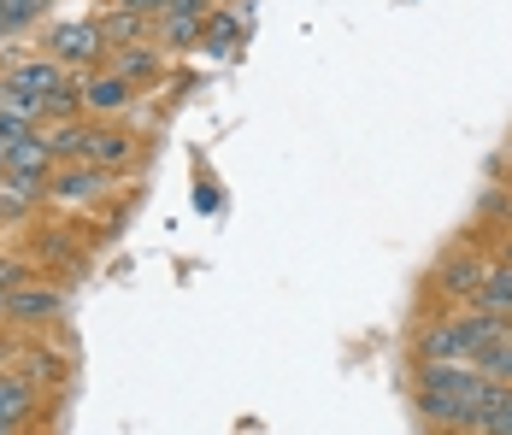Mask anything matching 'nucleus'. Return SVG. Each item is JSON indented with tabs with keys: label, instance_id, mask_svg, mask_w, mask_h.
Returning <instances> with one entry per match:
<instances>
[{
	"label": "nucleus",
	"instance_id": "nucleus-1",
	"mask_svg": "<svg viewBox=\"0 0 512 435\" xmlns=\"http://www.w3.org/2000/svg\"><path fill=\"white\" fill-rule=\"evenodd\" d=\"M501 336H512V318L477 312V306H454V312L430 318L412 347H418V359H460V365H477Z\"/></svg>",
	"mask_w": 512,
	"mask_h": 435
},
{
	"label": "nucleus",
	"instance_id": "nucleus-2",
	"mask_svg": "<svg viewBox=\"0 0 512 435\" xmlns=\"http://www.w3.org/2000/svg\"><path fill=\"white\" fill-rule=\"evenodd\" d=\"M42 53H53L65 71H101L106 53H112V42H106V24L101 18H59V24H48V36H42Z\"/></svg>",
	"mask_w": 512,
	"mask_h": 435
},
{
	"label": "nucleus",
	"instance_id": "nucleus-3",
	"mask_svg": "<svg viewBox=\"0 0 512 435\" xmlns=\"http://www.w3.org/2000/svg\"><path fill=\"white\" fill-rule=\"evenodd\" d=\"M0 77H6V83H18L24 95L48 100V106L77 83V71H65V65H59L53 53H42V48H36V53H6V59H0Z\"/></svg>",
	"mask_w": 512,
	"mask_h": 435
},
{
	"label": "nucleus",
	"instance_id": "nucleus-4",
	"mask_svg": "<svg viewBox=\"0 0 512 435\" xmlns=\"http://www.w3.org/2000/svg\"><path fill=\"white\" fill-rule=\"evenodd\" d=\"M77 89H83V118H124L130 106H136V83L130 77H118L112 65H101V71H83L77 77Z\"/></svg>",
	"mask_w": 512,
	"mask_h": 435
},
{
	"label": "nucleus",
	"instance_id": "nucleus-5",
	"mask_svg": "<svg viewBox=\"0 0 512 435\" xmlns=\"http://www.w3.org/2000/svg\"><path fill=\"white\" fill-rule=\"evenodd\" d=\"M65 318V294L42 283V277H30V283H18L12 289V306H6V324H18V330H48Z\"/></svg>",
	"mask_w": 512,
	"mask_h": 435
},
{
	"label": "nucleus",
	"instance_id": "nucleus-6",
	"mask_svg": "<svg viewBox=\"0 0 512 435\" xmlns=\"http://www.w3.org/2000/svg\"><path fill=\"white\" fill-rule=\"evenodd\" d=\"M483 388H489V377L460 359H418V371H412V394H483Z\"/></svg>",
	"mask_w": 512,
	"mask_h": 435
},
{
	"label": "nucleus",
	"instance_id": "nucleus-7",
	"mask_svg": "<svg viewBox=\"0 0 512 435\" xmlns=\"http://www.w3.org/2000/svg\"><path fill=\"white\" fill-rule=\"evenodd\" d=\"M483 394H412V406H418V424L424 430H477Z\"/></svg>",
	"mask_w": 512,
	"mask_h": 435
},
{
	"label": "nucleus",
	"instance_id": "nucleus-8",
	"mask_svg": "<svg viewBox=\"0 0 512 435\" xmlns=\"http://www.w3.org/2000/svg\"><path fill=\"white\" fill-rule=\"evenodd\" d=\"M112 183H118V171H106V165H59V171H53V200L71 206V212H83V206H95Z\"/></svg>",
	"mask_w": 512,
	"mask_h": 435
},
{
	"label": "nucleus",
	"instance_id": "nucleus-9",
	"mask_svg": "<svg viewBox=\"0 0 512 435\" xmlns=\"http://www.w3.org/2000/svg\"><path fill=\"white\" fill-rule=\"evenodd\" d=\"M206 0H171L165 12H154V42L159 48H201L206 30Z\"/></svg>",
	"mask_w": 512,
	"mask_h": 435
},
{
	"label": "nucleus",
	"instance_id": "nucleus-10",
	"mask_svg": "<svg viewBox=\"0 0 512 435\" xmlns=\"http://www.w3.org/2000/svg\"><path fill=\"white\" fill-rule=\"evenodd\" d=\"M136 159V136L118 130L112 118H89V159L83 165H106V171H124Z\"/></svg>",
	"mask_w": 512,
	"mask_h": 435
},
{
	"label": "nucleus",
	"instance_id": "nucleus-11",
	"mask_svg": "<svg viewBox=\"0 0 512 435\" xmlns=\"http://www.w3.org/2000/svg\"><path fill=\"white\" fill-rule=\"evenodd\" d=\"M36 400L42 394H36V377L30 371H12V365L0 371V424H18L24 430L36 418Z\"/></svg>",
	"mask_w": 512,
	"mask_h": 435
},
{
	"label": "nucleus",
	"instance_id": "nucleus-12",
	"mask_svg": "<svg viewBox=\"0 0 512 435\" xmlns=\"http://www.w3.org/2000/svg\"><path fill=\"white\" fill-rule=\"evenodd\" d=\"M6 171H42V177H53L59 153H53L48 130H24L18 142H6Z\"/></svg>",
	"mask_w": 512,
	"mask_h": 435
},
{
	"label": "nucleus",
	"instance_id": "nucleus-13",
	"mask_svg": "<svg viewBox=\"0 0 512 435\" xmlns=\"http://www.w3.org/2000/svg\"><path fill=\"white\" fill-rule=\"evenodd\" d=\"M112 71H118V77H130L136 89L159 83V71H165V59H159V42H130V48H112Z\"/></svg>",
	"mask_w": 512,
	"mask_h": 435
},
{
	"label": "nucleus",
	"instance_id": "nucleus-14",
	"mask_svg": "<svg viewBox=\"0 0 512 435\" xmlns=\"http://www.w3.org/2000/svg\"><path fill=\"white\" fill-rule=\"evenodd\" d=\"M483 277H489V265H477V259H448V265L436 271V289L448 294L454 306H471V294L483 289Z\"/></svg>",
	"mask_w": 512,
	"mask_h": 435
},
{
	"label": "nucleus",
	"instance_id": "nucleus-15",
	"mask_svg": "<svg viewBox=\"0 0 512 435\" xmlns=\"http://www.w3.org/2000/svg\"><path fill=\"white\" fill-rule=\"evenodd\" d=\"M242 24H248V18H230V6H212V12H206V30H201V48L212 53V59H230V53L242 48Z\"/></svg>",
	"mask_w": 512,
	"mask_h": 435
},
{
	"label": "nucleus",
	"instance_id": "nucleus-16",
	"mask_svg": "<svg viewBox=\"0 0 512 435\" xmlns=\"http://www.w3.org/2000/svg\"><path fill=\"white\" fill-rule=\"evenodd\" d=\"M0 112H6V118H18L24 130H48V100L24 95V89H18V83H6V77H0Z\"/></svg>",
	"mask_w": 512,
	"mask_h": 435
},
{
	"label": "nucleus",
	"instance_id": "nucleus-17",
	"mask_svg": "<svg viewBox=\"0 0 512 435\" xmlns=\"http://www.w3.org/2000/svg\"><path fill=\"white\" fill-rule=\"evenodd\" d=\"M477 430L483 435H512V383H489L483 412H477Z\"/></svg>",
	"mask_w": 512,
	"mask_h": 435
},
{
	"label": "nucleus",
	"instance_id": "nucleus-18",
	"mask_svg": "<svg viewBox=\"0 0 512 435\" xmlns=\"http://www.w3.org/2000/svg\"><path fill=\"white\" fill-rule=\"evenodd\" d=\"M101 24H106V42H112V48H130V42H148V36H154V18L124 12V6H112Z\"/></svg>",
	"mask_w": 512,
	"mask_h": 435
},
{
	"label": "nucleus",
	"instance_id": "nucleus-19",
	"mask_svg": "<svg viewBox=\"0 0 512 435\" xmlns=\"http://www.w3.org/2000/svg\"><path fill=\"white\" fill-rule=\"evenodd\" d=\"M477 371L489 377V383H512V336H501L483 359H477Z\"/></svg>",
	"mask_w": 512,
	"mask_h": 435
},
{
	"label": "nucleus",
	"instance_id": "nucleus-20",
	"mask_svg": "<svg viewBox=\"0 0 512 435\" xmlns=\"http://www.w3.org/2000/svg\"><path fill=\"white\" fill-rule=\"evenodd\" d=\"M6 6V30L18 36V30H30V24H42V12H48L53 0H0Z\"/></svg>",
	"mask_w": 512,
	"mask_h": 435
},
{
	"label": "nucleus",
	"instance_id": "nucleus-21",
	"mask_svg": "<svg viewBox=\"0 0 512 435\" xmlns=\"http://www.w3.org/2000/svg\"><path fill=\"white\" fill-rule=\"evenodd\" d=\"M112 6H124V12H142V18H154V12H165L171 0H112Z\"/></svg>",
	"mask_w": 512,
	"mask_h": 435
},
{
	"label": "nucleus",
	"instance_id": "nucleus-22",
	"mask_svg": "<svg viewBox=\"0 0 512 435\" xmlns=\"http://www.w3.org/2000/svg\"><path fill=\"white\" fill-rule=\"evenodd\" d=\"M6 306H12V283H0V324H6Z\"/></svg>",
	"mask_w": 512,
	"mask_h": 435
},
{
	"label": "nucleus",
	"instance_id": "nucleus-23",
	"mask_svg": "<svg viewBox=\"0 0 512 435\" xmlns=\"http://www.w3.org/2000/svg\"><path fill=\"white\" fill-rule=\"evenodd\" d=\"M489 206H495V212H507V230H512V200H501V194H495Z\"/></svg>",
	"mask_w": 512,
	"mask_h": 435
},
{
	"label": "nucleus",
	"instance_id": "nucleus-24",
	"mask_svg": "<svg viewBox=\"0 0 512 435\" xmlns=\"http://www.w3.org/2000/svg\"><path fill=\"white\" fill-rule=\"evenodd\" d=\"M424 435H483V430H424Z\"/></svg>",
	"mask_w": 512,
	"mask_h": 435
},
{
	"label": "nucleus",
	"instance_id": "nucleus-25",
	"mask_svg": "<svg viewBox=\"0 0 512 435\" xmlns=\"http://www.w3.org/2000/svg\"><path fill=\"white\" fill-rule=\"evenodd\" d=\"M6 36H12V30H6V6H0V42H6Z\"/></svg>",
	"mask_w": 512,
	"mask_h": 435
},
{
	"label": "nucleus",
	"instance_id": "nucleus-26",
	"mask_svg": "<svg viewBox=\"0 0 512 435\" xmlns=\"http://www.w3.org/2000/svg\"><path fill=\"white\" fill-rule=\"evenodd\" d=\"M0 371H6V341H0Z\"/></svg>",
	"mask_w": 512,
	"mask_h": 435
},
{
	"label": "nucleus",
	"instance_id": "nucleus-27",
	"mask_svg": "<svg viewBox=\"0 0 512 435\" xmlns=\"http://www.w3.org/2000/svg\"><path fill=\"white\" fill-rule=\"evenodd\" d=\"M0 259H6V253H0Z\"/></svg>",
	"mask_w": 512,
	"mask_h": 435
}]
</instances>
